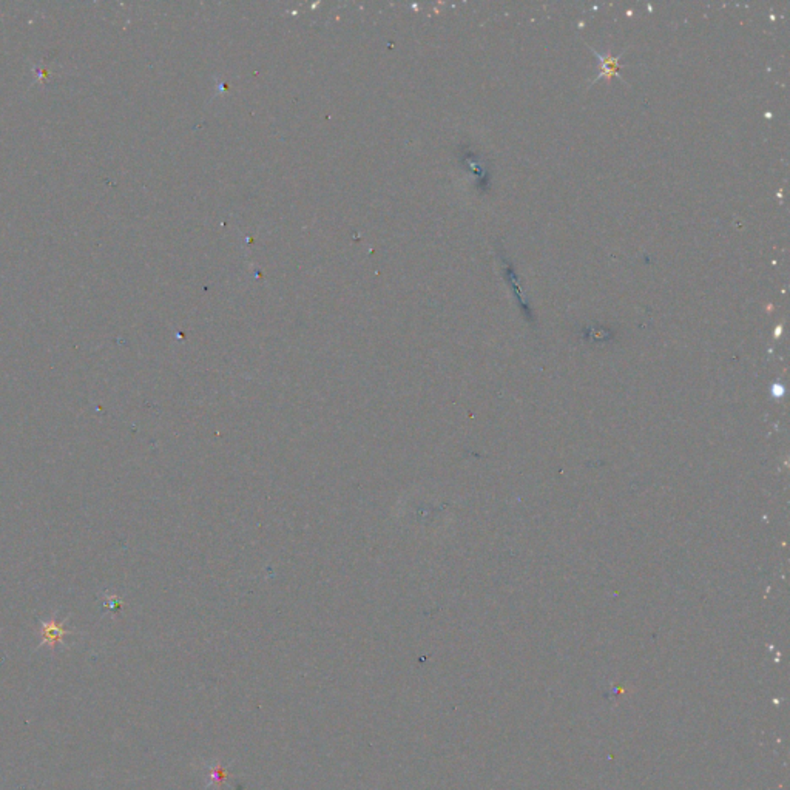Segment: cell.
Segmentation results:
<instances>
[{"mask_svg": "<svg viewBox=\"0 0 790 790\" xmlns=\"http://www.w3.org/2000/svg\"><path fill=\"white\" fill-rule=\"evenodd\" d=\"M591 51H593V53L596 54V56L599 58V60L602 62V72H601V74H599L598 77H596L594 81L601 79V77H603V76H605L607 79H610V77H619L617 68H619V58H621V56H615V58H611V56H602V54H599L596 50H591Z\"/></svg>", "mask_w": 790, "mask_h": 790, "instance_id": "2", "label": "cell"}, {"mask_svg": "<svg viewBox=\"0 0 790 790\" xmlns=\"http://www.w3.org/2000/svg\"><path fill=\"white\" fill-rule=\"evenodd\" d=\"M72 631L65 630V627L62 622H58L56 619H50L46 622H41V636H42V645H48L51 650L56 648L59 644L64 642V638Z\"/></svg>", "mask_w": 790, "mask_h": 790, "instance_id": "1", "label": "cell"}]
</instances>
